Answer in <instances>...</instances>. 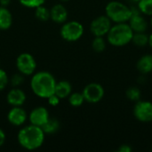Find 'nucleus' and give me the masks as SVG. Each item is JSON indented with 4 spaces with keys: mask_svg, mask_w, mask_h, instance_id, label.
Instances as JSON below:
<instances>
[{
    "mask_svg": "<svg viewBox=\"0 0 152 152\" xmlns=\"http://www.w3.org/2000/svg\"><path fill=\"white\" fill-rule=\"evenodd\" d=\"M57 81L48 71H39L33 74L30 86L33 93L39 98L47 99L54 94Z\"/></svg>",
    "mask_w": 152,
    "mask_h": 152,
    "instance_id": "f257e3e1",
    "label": "nucleus"
},
{
    "mask_svg": "<svg viewBox=\"0 0 152 152\" xmlns=\"http://www.w3.org/2000/svg\"><path fill=\"white\" fill-rule=\"evenodd\" d=\"M45 133L39 126L28 125L22 127L17 135L19 144L27 151H35L40 148L45 141Z\"/></svg>",
    "mask_w": 152,
    "mask_h": 152,
    "instance_id": "f03ea898",
    "label": "nucleus"
},
{
    "mask_svg": "<svg viewBox=\"0 0 152 152\" xmlns=\"http://www.w3.org/2000/svg\"><path fill=\"white\" fill-rule=\"evenodd\" d=\"M134 31L127 22L116 23L111 26L107 34L109 44L115 47H122L132 42Z\"/></svg>",
    "mask_w": 152,
    "mask_h": 152,
    "instance_id": "7ed1b4c3",
    "label": "nucleus"
},
{
    "mask_svg": "<svg viewBox=\"0 0 152 152\" xmlns=\"http://www.w3.org/2000/svg\"><path fill=\"white\" fill-rule=\"evenodd\" d=\"M106 16L115 23L127 22L132 16V9L120 1H110L105 7Z\"/></svg>",
    "mask_w": 152,
    "mask_h": 152,
    "instance_id": "20e7f679",
    "label": "nucleus"
},
{
    "mask_svg": "<svg viewBox=\"0 0 152 152\" xmlns=\"http://www.w3.org/2000/svg\"><path fill=\"white\" fill-rule=\"evenodd\" d=\"M60 34L62 39L65 41L75 42L82 37L84 34V27L77 20H71L68 22L65 21L61 28Z\"/></svg>",
    "mask_w": 152,
    "mask_h": 152,
    "instance_id": "39448f33",
    "label": "nucleus"
},
{
    "mask_svg": "<svg viewBox=\"0 0 152 152\" xmlns=\"http://www.w3.org/2000/svg\"><path fill=\"white\" fill-rule=\"evenodd\" d=\"M16 67L20 73L23 76L33 75L37 69L35 58L28 53H20L16 60Z\"/></svg>",
    "mask_w": 152,
    "mask_h": 152,
    "instance_id": "423d86ee",
    "label": "nucleus"
},
{
    "mask_svg": "<svg viewBox=\"0 0 152 152\" xmlns=\"http://www.w3.org/2000/svg\"><path fill=\"white\" fill-rule=\"evenodd\" d=\"M112 26V21L105 15H100L94 19L90 24V31L94 37L107 36Z\"/></svg>",
    "mask_w": 152,
    "mask_h": 152,
    "instance_id": "0eeeda50",
    "label": "nucleus"
},
{
    "mask_svg": "<svg viewBox=\"0 0 152 152\" xmlns=\"http://www.w3.org/2000/svg\"><path fill=\"white\" fill-rule=\"evenodd\" d=\"M82 94L86 102L94 104L102 100L105 94V91L102 85L98 83H90L85 86Z\"/></svg>",
    "mask_w": 152,
    "mask_h": 152,
    "instance_id": "6e6552de",
    "label": "nucleus"
},
{
    "mask_svg": "<svg viewBox=\"0 0 152 152\" xmlns=\"http://www.w3.org/2000/svg\"><path fill=\"white\" fill-rule=\"evenodd\" d=\"M134 118L142 123H149L152 121V102L150 101H138L134 107Z\"/></svg>",
    "mask_w": 152,
    "mask_h": 152,
    "instance_id": "1a4fd4ad",
    "label": "nucleus"
},
{
    "mask_svg": "<svg viewBox=\"0 0 152 152\" xmlns=\"http://www.w3.org/2000/svg\"><path fill=\"white\" fill-rule=\"evenodd\" d=\"M132 9V16L130 17L127 23L129 24L130 28L134 31V33L136 32H146L149 23L147 20L143 17V15L140 12L138 8L131 7Z\"/></svg>",
    "mask_w": 152,
    "mask_h": 152,
    "instance_id": "9d476101",
    "label": "nucleus"
},
{
    "mask_svg": "<svg viewBox=\"0 0 152 152\" xmlns=\"http://www.w3.org/2000/svg\"><path fill=\"white\" fill-rule=\"evenodd\" d=\"M49 112L45 107H37L33 109L28 116L30 124L39 127H42L49 119Z\"/></svg>",
    "mask_w": 152,
    "mask_h": 152,
    "instance_id": "9b49d317",
    "label": "nucleus"
},
{
    "mask_svg": "<svg viewBox=\"0 0 152 152\" xmlns=\"http://www.w3.org/2000/svg\"><path fill=\"white\" fill-rule=\"evenodd\" d=\"M27 118V112L22 108H20V106L12 107L7 114V119L9 123L14 126H22L26 122Z\"/></svg>",
    "mask_w": 152,
    "mask_h": 152,
    "instance_id": "f8f14e48",
    "label": "nucleus"
},
{
    "mask_svg": "<svg viewBox=\"0 0 152 152\" xmlns=\"http://www.w3.org/2000/svg\"><path fill=\"white\" fill-rule=\"evenodd\" d=\"M68 11L66 7L61 4H54L50 9V19L58 24H62L67 20Z\"/></svg>",
    "mask_w": 152,
    "mask_h": 152,
    "instance_id": "ddd939ff",
    "label": "nucleus"
},
{
    "mask_svg": "<svg viewBox=\"0 0 152 152\" xmlns=\"http://www.w3.org/2000/svg\"><path fill=\"white\" fill-rule=\"evenodd\" d=\"M6 100H7V102L12 107L21 106L24 104L26 101V94L21 89L14 87L11 89L9 93L7 94Z\"/></svg>",
    "mask_w": 152,
    "mask_h": 152,
    "instance_id": "4468645a",
    "label": "nucleus"
},
{
    "mask_svg": "<svg viewBox=\"0 0 152 152\" xmlns=\"http://www.w3.org/2000/svg\"><path fill=\"white\" fill-rule=\"evenodd\" d=\"M136 69L142 74L152 72V54L142 55L136 62Z\"/></svg>",
    "mask_w": 152,
    "mask_h": 152,
    "instance_id": "2eb2a0df",
    "label": "nucleus"
},
{
    "mask_svg": "<svg viewBox=\"0 0 152 152\" xmlns=\"http://www.w3.org/2000/svg\"><path fill=\"white\" fill-rule=\"evenodd\" d=\"M72 91L71 84L67 80H61L56 83L54 94H56L60 99H64L69 96Z\"/></svg>",
    "mask_w": 152,
    "mask_h": 152,
    "instance_id": "dca6fc26",
    "label": "nucleus"
},
{
    "mask_svg": "<svg viewBox=\"0 0 152 152\" xmlns=\"http://www.w3.org/2000/svg\"><path fill=\"white\" fill-rule=\"evenodd\" d=\"M12 24V15L4 6H0V30L8 29Z\"/></svg>",
    "mask_w": 152,
    "mask_h": 152,
    "instance_id": "f3484780",
    "label": "nucleus"
},
{
    "mask_svg": "<svg viewBox=\"0 0 152 152\" xmlns=\"http://www.w3.org/2000/svg\"><path fill=\"white\" fill-rule=\"evenodd\" d=\"M41 128L43 129L45 134H53L56 133L59 130V128H60V122L57 119H55V118H49V119L46 121V123Z\"/></svg>",
    "mask_w": 152,
    "mask_h": 152,
    "instance_id": "a211bd4d",
    "label": "nucleus"
},
{
    "mask_svg": "<svg viewBox=\"0 0 152 152\" xmlns=\"http://www.w3.org/2000/svg\"><path fill=\"white\" fill-rule=\"evenodd\" d=\"M132 42L138 47H145L149 44V35L145 32L134 33Z\"/></svg>",
    "mask_w": 152,
    "mask_h": 152,
    "instance_id": "6ab92c4d",
    "label": "nucleus"
},
{
    "mask_svg": "<svg viewBox=\"0 0 152 152\" xmlns=\"http://www.w3.org/2000/svg\"><path fill=\"white\" fill-rule=\"evenodd\" d=\"M140 12L146 16H152V0H140L137 5Z\"/></svg>",
    "mask_w": 152,
    "mask_h": 152,
    "instance_id": "aec40b11",
    "label": "nucleus"
},
{
    "mask_svg": "<svg viewBox=\"0 0 152 152\" xmlns=\"http://www.w3.org/2000/svg\"><path fill=\"white\" fill-rule=\"evenodd\" d=\"M35 15L37 17V19H38L41 21H46L50 19V10L44 6V4L37 6V8H35Z\"/></svg>",
    "mask_w": 152,
    "mask_h": 152,
    "instance_id": "412c9836",
    "label": "nucleus"
},
{
    "mask_svg": "<svg viewBox=\"0 0 152 152\" xmlns=\"http://www.w3.org/2000/svg\"><path fill=\"white\" fill-rule=\"evenodd\" d=\"M126 98L129 101L136 102H138V101L141 100L142 92H141V90L137 86H130L126 90Z\"/></svg>",
    "mask_w": 152,
    "mask_h": 152,
    "instance_id": "4be33fe9",
    "label": "nucleus"
},
{
    "mask_svg": "<svg viewBox=\"0 0 152 152\" xmlns=\"http://www.w3.org/2000/svg\"><path fill=\"white\" fill-rule=\"evenodd\" d=\"M92 48L95 53H102L106 49V41L103 37H94L92 42Z\"/></svg>",
    "mask_w": 152,
    "mask_h": 152,
    "instance_id": "5701e85b",
    "label": "nucleus"
},
{
    "mask_svg": "<svg viewBox=\"0 0 152 152\" xmlns=\"http://www.w3.org/2000/svg\"><path fill=\"white\" fill-rule=\"evenodd\" d=\"M85 102L86 101L82 93H72L69 96V102L73 107H79Z\"/></svg>",
    "mask_w": 152,
    "mask_h": 152,
    "instance_id": "b1692460",
    "label": "nucleus"
},
{
    "mask_svg": "<svg viewBox=\"0 0 152 152\" xmlns=\"http://www.w3.org/2000/svg\"><path fill=\"white\" fill-rule=\"evenodd\" d=\"M45 1V0H19L20 4L28 8H37V6L44 4Z\"/></svg>",
    "mask_w": 152,
    "mask_h": 152,
    "instance_id": "393cba45",
    "label": "nucleus"
},
{
    "mask_svg": "<svg viewBox=\"0 0 152 152\" xmlns=\"http://www.w3.org/2000/svg\"><path fill=\"white\" fill-rule=\"evenodd\" d=\"M8 83H9V78L7 73L4 69H0V91L4 90L7 86Z\"/></svg>",
    "mask_w": 152,
    "mask_h": 152,
    "instance_id": "a878e982",
    "label": "nucleus"
},
{
    "mask_svg": "<svg viewBox=\"0 0 152 152\" xmlns=\"http://www.w3.org/2000/svg\"><path fill=\"white\" fill-rule=\"evenodd\" d=\"M23 80H24V77H23V75L21 73H17V74H14L12 78H11V84L12 86L16 87V86H19L20 84L23 83Z\"/></svg>",
    "mask_w": 152,
    "mask_h": 152,
    "instance_id": "bb28decb",
    "label": "nucleus"
},
{
    "mask_svg": "<svg viewBox=\"0 0 152 152\" xmlns=\"http://www.w3.org/2000/svg\"><path fill=\"white\" fill-rule=\"evenodd\" d=\"M47 100H48V103H49V105H51V106H57L59 103H60V98L56 95V94H53V95H51L50 97H48L47 98Z\"/></svg>",
    "mask_w": 152,
    "mask_h": 152,
    "instance_id": "cd10ccee",
    "label": "nucleus"
},
{
    "mask_svg": "<svg viewBox=\"0 0 152 152\" xmlns=\"http://www.w3.org/2000/svg\"><path fill=\"white\" fill-rule=\"evenodd\" d=\"M118 151L119 152H131L133 151V149H132V147H131L130 145H128V144H122V145L118 148Z\"/></svg>",
    "mask_w": 152,
    "mask_h": 152,
    "instance_id": "c85d7f7f",
    "label": "nucleus"
},
{
    "mask_svg": "<svg viewBox=\"0 0 152 152\" xmlns=\"http://www.w3.org/2000/svg\"><path fill=\"white\" fill-rule=\"evenodd\" d=\"M4 142H5V134H4V132L0 128V147L4 145Z\"/></svg>",
    "mask_w": 152,
    "mask_h": 152,
    "instance_id": "c756f323",
    "label": "nucleus"
},
{
    "mask_svg": "<svg viewBox=\"0 0 152 152\" xmlns=\"http://www.w3.org/2000/svg\"><path fill=\"white\" fill-rule=\"evenodd\" d=\"M10 3H11V0H0V4H1V6L6 7Z\"/></svg>",
    "mask_w": 152,
    "mask_h": 152,
    "instance_id": "7c9ffc66",
    "label": "nucleus"
},
{
    "mask_svg": "<svg viewBox=\"0 0 152 152\" xmlns=\"http://www.w3.org/2000/svg\"><path fill=\"white\" fill-rule=\"evenodd\" d=\"M148 45L152 49V34H151L149 36V44H148Z\"/></svg>",
    "mask_w": 152,
    "mask_h": 152,
    "instance_id": "2f4dec72",
    "label": "nucleus"
},
{
    "mask_svg": "<svg viewBox=\"0 0 152 152\" xmlns=\"http://www.w3.org/2000/svg\"><path fill=\"white\" fill-rule=\"evenodd\" d=\"M131 1H134V2H137V3H138V2H139L140 0H131Z\"/></svg>",
    "mask_w": 152,
    "mask_h": 152,
    "instance_id": "473e14b6",
    "label": "nucleus"
},
{
    "mask_svg": "<svg viewBox=\"0 0 152 152\" xmlns=\"http://www.w3.org/2000/svg\"><path fill=\"white\" fill-rule=\"evenodd\" d=\"M151 27H152V16H151Z\"/></svg>",
    "mask_w": 152,
    "mask_h": 152,
    "instance_id": "72a5a7b5",
    "label": "nucleus"
},
{
    "mask_svg": "<svg viewBox=\"0 0 152 152\" xmlns=\"http://www.w3.org/2000/svg\"><path fill=\"white\" fill-rule=\"evenodd\" d=\"M60 1H62V2H66V1H69V0H60Z\"/></svg>",
    "mask_w": 152,
    "mask_h": 152,
    "instance_id": "f704fd0d",
    "label": "nucleus"
}]
</instances>
